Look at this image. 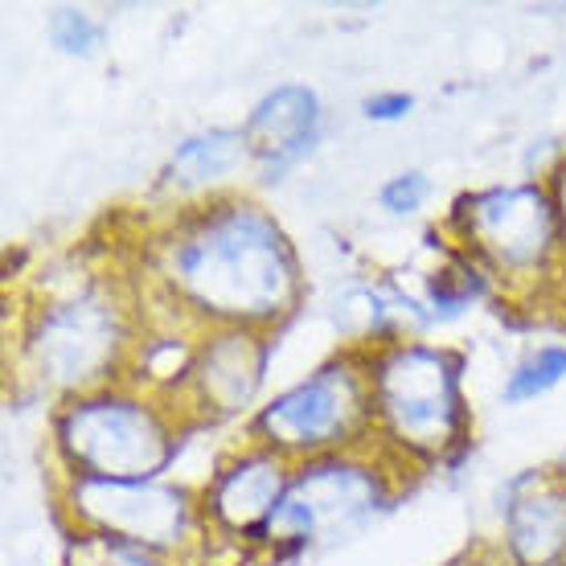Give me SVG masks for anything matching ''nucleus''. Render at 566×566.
<instances>
[{"label":"nucleus","instance_id":"nucleus-1","mask_svg":"<svg viewBox=\"0 0 566 566\" xmlns=\"http://www.w3.org/2000/svg\"><path fill=\"white\" fill-rule=\"evenodd\" d=\"M169 300L210 328H268L300 300L287 234L255 201L218 198L181 213L156 242Z\"/></svg>","mask_w":566,"mask_h":566},{"label":"nucleus","instance_id":"nucleus-2","mask_svg":"<svg viewBox=\"0 0 566 566\" xmlns=\"http://www.w3.org/2000/svg\"><path fill=\"white\" fill-rule=\"evenodd\" d=\"M57 448L86 481H156L177 452V431L153 402L95 390L62 407Z\"/></svg>","mask_w":566,"mask_h":566},{"label":"nucleus","instance_id":"nucleus-3","mask_svg":"<svg viewBox=\"0 0 566 566\" xmlns=\"http://www.w3.org/2000/svg\"><path fill=\"white\" fill-rule=\"evenodd\" d=\"M374 427L407 455L439 460L464 439L455 361L423 345H395L369 361Z\"/></svg>","mask_w":566,"mask_h":566},{"label":"nucleus","instance_id":"nucleus-4","mask_svg":"<svg viewBox=\"0 0 566 566\" xmlns=\"http://www.w3.org/2000/svg\"><path fill=\"white\" fill-rule=\"evenodd\" d=\"M374 427V390H369V366H357L354 357H337L321 366L312 378L283 390L255 415V443L296 460H321V455L345 452L354 439Z\"/></svg>","mask_w":566,"mask_h":566},{"label":"nucleus","instance_id":"nucleus-5","mask_svg":"<svg viewBox=\"0 0 566 566\" xmlns=\"http://www.w3.org/2000/svg\"><path fill=\"white\" fill-rule=\"evenodd\" d=\"M128 345L124 308L103 287H78L45 304L25 337L33 374L66 395H95L115 378L119 354Z\"/></svg>","mask_w":566,"mask_h":566},{"label":"nucleus","instance_id":"nucleus-6","mask_svg":"<svg viewBox=\"0 0 566 566\" xmlns=\"http://www.w3.org/2000/svg\"><path fill=\"white\" fill-rule=\"evenodd\" d=\"M455 222L468 251L496 280H534L563 259L558 206L538 185H513L464 198Z\"/></svg>","mask_w":566,"mask_h":566},{"label":"nucleus","instance_id":"nucleus-7","mask_svg":"<svg viewBox=\"0 0 566 566\" xmlns=\"http://www.w3.org/2000/svg\"><path fill=\"white\" fill-rule=\"evenodd\" d=\"M386 481L378 468L354 455H321L292 472L283 505L263 530L271 546H312V542L349 538L354 530L382 510Z\"/></svg>","mask_w":566,"mask_h":566},{"label":"nucleus","instance_id":"nucleus-8","mask_svg":"<svg viewBox=\"0 0 566 566\" xmlns=\"http://www.w3.org/2000/svg\"><path fill=\"white\" fill-rule=\"evenodd\" d=\"M66 501H71V513L83 534L128 542V546L153 554L181 551L198 525L189 493L160 481H86V476H74Z\"/></svg>","mask_w":566,"mask_h":566},{"label":"nucleus","instance_id":"nucleus-9","mask_svg":"<svg viewBox=\"0 0 566 566\" xmlns=\"http://www.w3.org/2000/svg\"><path fill=\"white\" fill-rule=\"evenodd\" d=\"M268 374V337L263 328H213L206 345L193 349L181 390L189 407L206 419H227L255 402Z\"/></svg>","mask_w":566,"mask_h":566},{"label":"nucleus","instance_id":"nucleus-10","mask_svg":"<svg viewBox=\"0 0 566 566\" xmlns=\"http://www.w3.org/2000/svg\"><path fill=\"white\" fill-rule=\"evenodd\" d=\"M287 484H292V464L255 443L251 452L234 455L230 464L218 468L213 484L206 489V513L227 534L263 538L268 522L283 505Z\"/></svg>","mask_w":566,"mask_h":566},{"label":"nucleus","instance_id":"nucleus-11","mask_svg":"<svg viewBox=\"0 0 566 566\" xmlns=\"http://www.w3.org/2000/svg\"><path fill=\"white\" fill-rule=\"evenodd\" d=\"M316 119H321V112H316V95L308 86H280L242 124L247 153L268 172L287 169L292 160L308 153L312 136H316Z\"/></svg>","mask_w":566,"mask_h":566},{"label":"nucleus","instance_id":"nucleus-12","mask_svg":"<svg viewBox=\"0 0 566 566\" xmlns=\"http://www.w3.org/2000/svg\"><path fill=\"white\" fill-rule=\"evenodd\" d=\"M510 551L522 566H551L566 554V484L542 481L513 496Z\"/></svg>","mask_w":566,"mask_h":566},{"label":"nucleus","instance_id":"nucleus-13","mask_svg":"<svg viewBox=\"0 0 566 566\" xmlns=\"http://www.w3.org/2000/svg\"><path fill=\"white\" fill-rule=\"evenodd\" d=\"M247 140L242 132H201L193 140H185L169 160V185L177 189H206V185L222 181L247 160Z\"/></svg>","mask_w":566,"mask_h":566},{"label":"nucleus","instance_id":"nucleus-14","mask_svg":"<svg viewBox=\"0 0 566 566\" xmlns=\"http://www.w3.org/2000/svg\"><path fill=\"white\" fill-rule=\"evenodd\" d=\"M566 378V349H538V354H530L522 366L510 374V382H505V398L510 402H530V398L546 395L551 386H558Z\"/></svg>","mask_w":566,"mask_h":566},{"label":"nucleus","instance_id":"nucleus-15","mask_svg":"<svg viewBox=\"0 0 566 566\" xmlns=\"http://www.w3.org/2000/svg\"><path fill=\"white\" fill-rule=\"evenodd\" d=\"M74 566H169V563H165V554L140 551V546H128V542H115V538L83 534L78 546H74Z\"/></svg>","mask_w":566,"mask_h":566},{"label":"nucleus","instance_id":"nucleus-16","mask_svg":"<svg viewBox=\"0 0 566 566\" xmlns=\"http://www.w3.org/2000/svg\"><path fill=\"white\" fill-rule=\"evenodd\" d=\"M54 42L66 54H91L99 45V25L78 9H57L54 17Z\"/></svg>","mask_w":566,"mask_h":566},{"label":"nucleus","instance_id":"nucleus-17","mask_svg":"<svg viewBox=\"0 0 566 566\" xmlns=\"http://www.w3.org/2000/svg\"><path fill=\"white\" fill-rule=\"evenodd\" d=\"M378 198H382V206L390 213H415L427 198V177L423 172H402L390 185H382Z\"/></svg>","mask_w":566,"mask_h":566},{"label":"nucleus","instance_id":"nucleus-18","mask_svg":"<svg viewBox=\"0 0 566 566\" xmlns=\"http://www.w3.org/2000/svg\"><path fill=\"white\" fill-rule=\"evenodd\" d=\"M411 107H415L411 95H374V99H366L369 119H402Z\"/></svg>","mask_w":566,"mask_h":566},{"label":"nucleus","instance_id":"nucleus-19","mask_svg":"<svg viewBox=\"0 0 566 566\" xmlns=\"http://www.w3.org/2000/svg\"><path fill=\"white\" fill-rule=\"evenodd\" d=\"M554 206H558V230H563V268H566V165L554 177Z\"/></svg>","mask_w":566,"mask_h":566}]
</instances>
